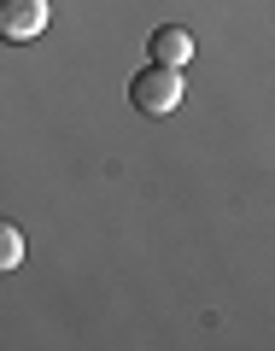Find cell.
Masks as SVG:
<instances>
[{
    "mask_svg": "<svg viewBox=\"0 0 275 351\" xmlns=\"http://www.w3.org/2000/svg\"><path fill=\"white\" fill-rule=\"evenodd\" d=\"M129 106H135L141 117H170L176 106H182V71H170V64H147V71L129 82Z\"/></svg>",
    "mask_w": 275,
    "mask_h": 351,
    "instance_id": "1",
    "label": "cell"
},
{
    "mask_svg": "<svg viewBox=\"0 0 275 351\" xmlns=\"http://www.w3.org/2000/svg\"><path fill=\"white\" fill-rule=\"evenodd\" d=\"M53 18V0H0V36L6 41H36Z\"/></svg>",
    "mask_w": 275,
    "mask_h": 351,
    "instance_id": "2",
    "label": "cell"
},
{
    "mask_svg": "<svg viewBox=\"0 0 275 351\" xmlns=\"http://www.w3.org/2000/svg\"><path fill=\"white\" fill-rule=\"evenodd\" d=\"M147 59H152V64H170V71H188V64H193V29L158 24V29L147 36Z\"/></svg>",
    "mask_w": 275,
    "mask_h": 351,
    "instance_id": "3",
    "label": "cell"
},
{
    "mask_svg": "<svg viewBox=\"0 0 275 351\" xmlns=\"http://www.w3.org/2000/svg\"><path fill=\"white\" fill-rule=\"evenodd\" d=\"M18 263H24V234H18V223H6V217H0V276H6V269H18Z\"/></svg>",
    "mask_w": 275,
    "mask_h": 351,
    "instance_id": "4",
    "label": "cell"
}]
</instances>
